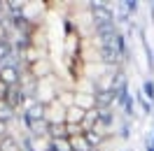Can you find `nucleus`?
I'll return each mask as SVG.
<instances>
[{
  "label": "nucleus",
  "mask_w": 154,
  "mask_h": 151,
  "mask_svg": "<svg viewBox=\"0 0 154 151\" xmlns=\"http://www.w3.org/2000/svg\"><path fill=\"white\" fill-rule=\"evenodd\" d=\"M56 100L68 109V107H72V105H75V91H72V88H61Z\"/></svg>",
  "instance_id": "9d476101"
},
{
  "label": "nucleus",
  "mask_w": 154,
  "mask_h": 151,
  "mask_svg": "<svg viewBox=\"0 0 154 151\" xmlns=\"http://www.w3.org/2000/svg\"><path fill=\"white\" fill-rule=\"evenodd\" d=\"M7 91H10V86L5 84V81H0V100H5V95H7Z\"/></svg>",
  "instance_id": "4468645a"
},
{
  "label": "nucleus",
  "mask_w": 154,
  "mask_h": 151,
  "mask_svg": "<svg viewBox=\"0 0 154 151\" xmlns=\"http://www.w3.org/2000/svg\"><path fill=\"white\" fill-rule=\"evenodd\" d=\"M23 151H26V149H23Z\"/></svg>",
  "instance_id": "dca6fc26"
},
{
  "label": "nucleus",
  "mask_w": 154,
  "mask_h": 151,
  "mask_svg": "<svg viewBox=\"0 0 154 151\" xmlns=\"http://www.w3.org/2000/svg\"><path fill=\"white\" fill-rule=\"evenodd\" d=\"M68 137V123H49V140H63Z\"/></svg>",
  "instance_id": "6e6552de"
},
{
  "label": "nucleus",
  "mask_w": 154,
  "mask_h": 151,
  "mask_svg": "<svg viewBox=\"0 0 154 151\" xmlns=\"http://www.w3.org/2000/svg\"><path fill=\"white\" fill-rule=\"evenodd\" d=\"M0 151H23V144L19 140H14V137H2L0 140Z\"/></svg>",
  "instance_id": "1a4fd4ad"
},
{
  "label": "nucleus",
  "mask_w": 154,
  "mask_h": 151,
  "mask_svg": "<svg viewBox=\"0 0 154 151\" xmlns=\"http://www.w3.org/2000/svg\"><path fill=\"white\" fill-rule=\"evenodd\" d=\"M96 107L98 109H107V107L115 109V91H100V93H96Z\"/></svg>",
  "instance_id": "0eeeda50"
},
{
  "label": "nucleus",
  "mask_w": 154,
  "mask_h": 151,
  "mask_svg": "<svg viewBox=\"0 0 154 151\" xmlns=\"http://www.w3.org/2000/svg\"><path fill=\"white\" fill-rule=\"evenodd\" d=\"M45 116H47V105L42 102H35L28 105V107H23V112H21V119H23V126L28 128L30 123H38V121H45Z\"/></svg>",
  "instance_id": "f257e3e1"
},
{
  "label": "nucleus",
  "mask_w": 154,
  "mask_h": 151,
  "mask_svg": "<svg viewBox=\"0 0 154 151\" xmlns=\"http://www.w3.org/2000/svg\"><path fill=\"white\" fill-rule=\"evenodd\" d=\"M45 121H47V123H63V121H66V107L58 102V100L49 102L47 105V116H45Z\"/></svg>",
  "instance_id": "7ed1b4c3"
},
{
  "label": "nucleus",
  "mask_w": 154,
  "mask_h": 151,
  "mask_svg": "<svg viewBox=\"0 0 154 151\" xmlns=\"http://www.w3.org/2000/svg\"><path fill=\"white\" fill-rule=\"evenodd\" d=\"M147 151H154V144H152V147H147Z\"/></svg>",
  "instance_id": "2eb2a0df"
},
{
  "label": "nucleus",
  "mask_w": 154,
  "mask_h": 151,
  "mask_svg": "<svg viewBox=\"0 0 154 151\" xmlns=\"http://www.w3.org/2000/svg\"><path fill=\"white\" fill-rule=\"evenodd\" d=\"M28 72L40 81V79H47V77L54 75V65H51V61H49V58H40L38 63L28 65Z\"/></svg>",
  "instance_id": "f03ea898"
},
{
  "label": "nucleus",
  "mask_w": 154,
  "mask_h": 151,
  "mask_svg": "<svg viewBox=\"0 0 154 151\" xmlns=\"http://www.w3.org/2000/svg\"><path fill=\"white\" fill-rule=\"evenodd\" d=\"M49 151H75V149H72L70 137H63V140H51V149Z\"/></svg>",
  "instance_id": "9b49d317"
},
{
  "label": "nucleus",
  "mask_w": 154,
  "mask_h": 151,
  "mask_svg": "<svg viewBox=\"0 0 154 151\" xmlns=\"http://www.w3.org/2000/svg\"><path fill=\"white\" fill-rule=\"evenodd\" d=\"M0 81L7 86H19L21 84V70L12 65H0Z\"/></svg>",
  "instance_id": "20e7f679"
},
{
  "label": "nucleus",
  "mask_w": 154,
  "mask_h": 151,
  "mask_svg": "<svg viewBox=\"0 0 154 151\" xmlns=\"http://www.w3.org/2000/svg\"><path fill=\"white\" fill-rule=\"evenodd\" d=\"M84 116H87V112L79 109L77 105H72V107L66 109V123H70V126H82V123H84Z\"/></svg>",
  "instance_id": "423d86ee"
},
{
  "label": "nucleus",
  "mask_w": 154,
  "mask_h": 151,
  "mask_svg": "<svg viewBox=\"0 0 154 151\" xmlns=\"http://www.w3.org/2000/svg\"><path fill=\"white\" fill-rule=\"evenodd\" d=\"M75 105L79 109H84V112L98 109L96 107V95H91V93H79V91H75Z\"/></svg>",
  "instance_id": "39448f33"
},
{
  "label": "nucleus",
  "mask_w": 154,
  "mask_h": 151,
  "mask_svg": "<svg viewBox=\"0 0 154 151\" xmlns=\"http://www.w3.org/2000/svg\"><path fill=\"white\" fill-rule=\"evenodd\" d=\"M14 109H12L10 105L5 102V100H0V121H5V123H10V121H14Z\"/></svg>",
  "instance_id": "f8f14e48"
},
{
  "label": "nucleus",
  "mask_w": 154,
  "mask_h": 151,
  "mask_svg": "<svg viewBox=\"0 0 154 151\" xmlns=\"http://www.w3.org/2000/svg\"><path fill=\"white\" fill-rule=\"evenodd\" d=\"M143 95L149 102H154V79H145L143 81Z\"/></svg>",
  "instance_id": "ddd939ff"
}]
</instances>
